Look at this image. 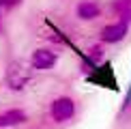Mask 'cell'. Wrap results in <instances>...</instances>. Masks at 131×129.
<instances>
[{
	"label": "cell",
	"instance_id": "obj_6",
	"mask_svg": "<svg viewBox=\"0 0 131 129\" xmlns=\"http://www.w3.org/2000/svg\"><path fill=\"white\" fill-rule=\"evenodd\" d=\"M99 4L92 2V0H84V2L78 4V17L80 19H95L99 15Z\"/></svg>",
	"mask_w": 131,
	"mask_h": 129
},
{
	"label": "cell",
	"instance_id": "obj_4",
	"mask_svg": "<svg viewBox=\"0 0 131 129\" xmlns=\"http://www.w3.org/2000/svg\"><path fill=\"white\" fill-rule=\"evenodd\" d=\"M125 35H127V24H125V22H118V24H112V26H105V28H103L101 41L103 43H116V41H121Z\"/></svg>",
	"mask_w": 131,
	"mask_h": 129
},
{
	"label": "cell",
	"instance_id": "obj_5",
	"mask_svg": "<svg viewBox=\"0 0 131 129\" xmlns=\"http://www.w3.org/2000/svg\"><path fill=\"white\" fill-rule=\"evenodd\" d=\"M26 123V114L21 110H7L0 114V127H15Z\"/></svg>",
	"mask_w": 131,
	"mask_h": 129
},
{
	"label": "cell",
	"instance_id": "obj_1",
	"mask_svg": "<svg viewBox=\"0 0 131 129\" xmlns=\"http://www.w3.org/2000/svg\"><path fill=\"white\" fill-rule=\"evenodd\" d=\"M30 80V69H26L24 64L19 62H13L9 64L7 69V82H9V88L13 90H21L26 86V82Z\"/></svg>",
	"mask_w": 131,
	"mask_h": 129
},
{
	"label": "cell",
	"instance_id": "obj_2",
	"mask_svg": "<svg viewBox=\"0 0 131 129\" xmlns=\"http://www.w3.org/2000/svg\"><path fill=\"white\" fill-rule=\"evenodd\" d=\"M75 114V103L71 97H58L52 103V118L56 123H64Z\"/></svg>",
	"mask_w": 131,
	"mask_h": 129
},
{
	"label": "cell",
	"instance_id": "obj_3",
	"mask_svg": "<svg viewBox=\"0 0 131 129\" xmlns=\"http://www.w3.org/2000/svg\"><path fill=\"white\" fill-rule=\"evenodd\" d=\"M56 54H54L52 50H37L35 54H32V69H37V71H47V69H52L54 64H56Z\"/></svg>",
	"mask_w": 131,
	"mask_h": 129
}]
</instances>
